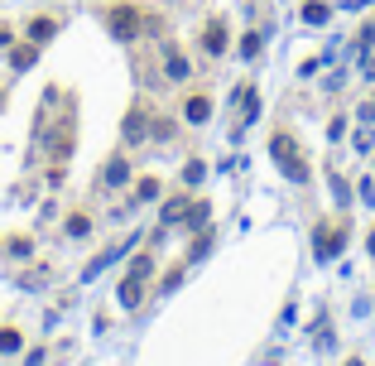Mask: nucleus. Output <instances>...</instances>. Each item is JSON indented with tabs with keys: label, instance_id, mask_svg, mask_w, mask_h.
Instances as JSON below:
<instances>
[{
	"label": "nucleus",
	"instance_id": "nucleus-10",
	"mask_svg": "<svg viewBox=\"0 0 375 366\" xmlns=\"http://www.w3.org/2000/svg\"><path fill=\"white\" fill-rule=\"evenodd\" d=\"M327 15H332V10H327L322 0H308V5H303V19H308V24H327Z\"/></svg>",
	"mask_w": 375,
	"mask_h": 366
},
{
	"label": "nucleus",
	"instance_id": "nucleus-19",
	"mask_svg": "<svg viewBox=\"0 0 375 366\" xmlns=\"http://www.w3.org/2000/svg\"><path fill=\"white\" fill-rule=\"evenodd\" d=\"M87 227H92V222H87V217H82V212H77V217H68V232H73V236H82V232H87Z\"/></svg>",
	"mask_w": 375,
	"mask_h": 366
},
{
	"label": "nucleus",
	"instance_id": "nucleus-9",
	"mask_svg": "<svg viewBox=\"0 0 375 366\" xmlns=\"http://www.w3.org/2000/svg\"><path fill=\"white\" fill-rule=\"evenodd\" d=\"M255 111H260V101H255V87L246 82L241 87V121H255Z\"/></svg>",
	"mask_w": 375,
	"mask_h": 366
},
{
	"label": "nucleus",
	"instance_id": "nucleus-4",
	"mask_svg": "<svg viewBox=\"0 0 375 366\" xmlns=\"http://www.w3.org/2000/svg\"><path fill=\"white\" fill-rule=\"evenodd\" d=\"M342 241H347V222H342V227H332V222H322V227H318V256H322V261H327V256H337V246H342Z\"/></svg>",
	"mask_w": 375,
	"mask_h": 366
},
{
	"label": "nucleus",
	"instance_id": "nucleus-13",
	"mask_svg": "<svg viewBox=\"0 0 375 366\" xmlns=\"http://www.w3.org/2000/svg\"><path fill=\"white\" fill-rule=\"evenodd\" d=\"M125 179H130L125 159H111V164H106V183H125Z\"/></svg>",
	"mask_w": 375,
	"mask_h": 366
},
{
	"label": "nucleus",
	"instance_id": "nucleus-20",
	"mask_svg": "<svg viewBox=\"0 0 375 366\" xmlns=\"http://www.w3.org/2000/svg\"><path fill=\"white\" fill-rule=\"evenodd\" d=\"M197 179H202V164L192 159V164H188V169H183V183H197Z\"/></svg>",
	"mask_w": 375,
	"mask_h": 366
},
{
	"label": "nucleus",
	"instance_id": "nucleus-2",
	"mask_svg": "<svg viewBox=\"0 0 375 366\" xmlns=\"http://www.w3.org/2000/svg\"><path fill=\"white\" fill-rule=\"evenodd\" d=\"M149 270H154V261H149V256H135L130 274L120 279V304H125V308H140V299H145V274Z\"/></svg>",
	"mask_w": 375,
	"mask_h": 366
},
{
	"label": "nucleus",
	"instance_id": "nucleus-17",
	"mask_svg": "<svg viewBox=\"0 0 375 366\" xmlns=\"http://www.w3.org/2000/svg\"><path fill=\"white\" fill-rule=\"evenodd\" d=\"M207 251H212V232H202V236L192 241V261H197V256H207Z\"/></svg>",
	"mask_w": 375,
	"mask_h": 366
},
{
	"label": "nucleus",
	"instance_id": "nucleus-22",
	"mask_svg": "<svg viewBox=\"0 0 375 366\" xmlns=\"http://www.w3.org/2000/svg\"><path fill=\"white\" fill-rule=\"evenodd\" d=\"M0 101H5V96H0Z\"/></svg>",
	"mask_w": 375,
	"mask_h": 366
},
{
	"label": "nucleus",
	"instance_id": "nucleus-11",
	"mask_svg": "<svg viewBox=\"0 0 375 366\" xmlns=\"http://www.w3.org/2000/svg\"><path fill=\"white\" fill-rule=\"evenodd\" d=\"M125 140H145V111H140V106H135L130 121H125Z\"/></svg>",
	"mask_w": 375,
	"mask_h": 366
},
{
	"label": "nucleus",
	"instance_id": "nucleus-8",
	"mask_svg": "<svg viewBox=\"0 0 375 366\" xmlns=\"http://www.w3.org/2000/svg\"><path fill=\"white\" fill-rule=\"evenodd\" d=\"M212 116V96H188V121H207Z\"/></svg>",
	"mask_w": 375,
	"mask_h": 366
},
{
	"label": "nucleus",
	"instance_id": "nucleus-12",
	"mask_svg": "<svg viewBox=\"0 0 375 366\" xmlns=\"http://www.w3.org/2000/svg\"><path fill=\"white\" fill-rule=\"evenodd\" d=\"M183 217H188V202H183V198L164 202V222H183Z\"/></svg>",
	"mask_w": 375,
	"mask_h": 366
},
{
	"label": "nucleus",
	"instance_id": "nucleus-21",
	"mask_svg": "<svg viewBox=\"0 0 375 366\" xmlns=\"http://www.w3.org/2000/svg\"><path fill=\"white\" fill-rule=\"evenodd\" d=\"M371 251H375V232H371Z\"/></svg>",
	"mask_w": 375,
	"mask_h": 366
},
{
	"label": "nucleus",
	"instance_id": "nucleus-7",
	"mask_svg": "<svg viewBox=\"0 0 375 366\" xmlns=\"http://www.w3.org/2000/svg\"><path fill=\"white\" fill-rule=\"evenodd\" d=\"M260 49H265V34H260V29H250V34L241 39V58H260Z\"/></svg>",
	"mask_w": 375,
	"mask_h": 366
},
{
	"label": "nucleus",
	"instance_id": "nucleus-14",
	"mask_svg": "<svg viewBox=\"0 0 375 366\" xmlns=\"http://www.w3.org/2000/svg\"><path fill=\"white\" fill-rule=\"evenodd\" d=\"M10 53H15V58H10L15 68H29V63L39 58V53H34V44H24V49H10Z\"/></svg>",
	"mask_w": 375,
	"mask_h": 366
},
{
	"label": "nucleus",
	"instance_id": "nucleus-5",
	"mask_svg": "<svg viewBox=\"0 0 375 366\" xmlns=\"http://www.w3.org/2000/svg\"><path fill=\"white\" fill-rule=\"evenodd\" d=\"M202 49H207V53H226V24H221V19H212V24L202 29Z\"/></svg>",
	"mask_w": 375,
	"mask_h": 366
},
{
	"label": "nucleus",
	"instance_id": "nucleus-15",
	"mask_svg": "<svg viewBox=\"0 0 375 366\" xmlns=\"http://www.w3.org/2000/svg\"><path fill=\"white\" fill-rule=\"evenodd\" d=\"M0 352H19V333L15 328H0Z\"/></svg>",
	"mask_w": 375,
	"mask_h": 366
},
{
	"label": "nucleus",
	"instance_id": "nucleus-18",
	"mask_svg": "<svg viewBox=\"0 0 375 366\" xmlns=\"http://www.w3.org/2000/svg\"><path fill=\"white\" fill-rule=\"evenodd\" d=\"M135 193H140V198H159V179H140Z\"/></svg>",
	"mask_w": 375,
	"mask_h": 366
},
{
	"label": "nucleus",
	"instance_id": "nucleus-1",
	"mask_svg": "<svg viewBox=\"0 0 375 366\" xmlns=\"http://www.w3.org/2000/svg\"><path fill=\"white\" fill-rule=\"evenodd\" d=\"M270 155L284 164V174H289V179H308V159H303V150H298V140H293V135H284V130H280V135L270 140Z\"/></svg>",
	"mask_w": 375,
	"mask_h": 366
},
{
	"label": "nucleus",
	"instance_id": "nucleus-6",
	"mask_svg": "<svg viewBox=\"0 0 375 366\" xmlns=\"http://www.w3.org/2000/svg\"><path fill=\"white\" fill-rule=\"evenodd\" d=\"M53 19H29V44H44V39H53Z\"/></svg>",
	"mask_w": 375,
	"mask_h": 366
},
{
	"label": "nucleus",
	"instance_id": "nucleus-3",
	"mask_svg": "<svg viewBox=\"0 0 375 366\" xmlns=\"http://www.w3.org/2000/svg\"><path fill=\"white\" fill-rule=\"evenodd\" d=\"M106 29H111L116 39H125V44H130V39L145 29V19H140V10H135V5H111V10H106Z\"/></svg>",
	"mask_w": 375,
	"mask_h": 366
},
{
	"label": "nucleus",
	"instance_id": "nucleus-16",
	"mask_svg": "<svg viewBox=\"0 0 375 366\" xmlns=\"http://www.w3.org/2000/svg\"><path fill=\"white\" fill-rule=\"evenodd\" d=\"M169 78H174V82H183V78H188V63H183V58H179V53L169 58Z\"/></svg>",
	"mask_w": 375,
	"mask_h": 366
}]
</instances>
